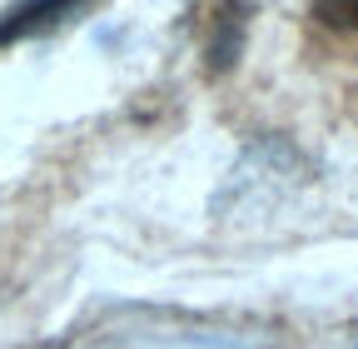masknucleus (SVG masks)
Returning a JSON list of instances; mask_svg holds the SVG:
<instances>
[{
  "mask_svg": "<svg viewBox=\"0 0 358 349\" xmlns=\"http://www.w3.org/2000/svg\"><path fill=\"white\" fill-rule=\"evenodd\" d=\"M80 0H20L15 11L0 15V46H10V40H25L45 25H55L60 15H70Z\"/></svg>",
  "mask_w": 358,
  "mask_h": 349,
  "instance_id": "obj_1",
  "label": "nucleus"
},
{
  "mask_svg": "<svg viewBox=\"0 0 358 349\" xmlns=\"http://www.w3.org/2000/svg\"><path fill=\"white\" fill-rule=\"evenodd\" d=\"M324 20H334V25H358V0H324Z\"/></svg>",
  "mask_w": 358,
  "mask_h": 349,
  "instance_id": "obj_2",
  "label": "nucleus"
}]
</instances>
